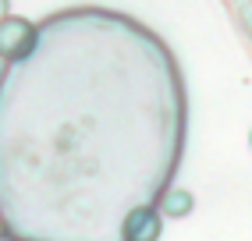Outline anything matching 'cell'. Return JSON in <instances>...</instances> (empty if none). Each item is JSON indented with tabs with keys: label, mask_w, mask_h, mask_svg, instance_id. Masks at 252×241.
Returning <instances> with one entry per match:
<instances>
[{
	"label": "cell",
	"mask_w": 252,
	"mask_h": 241,
	"mask_svg": "<svg viewBox=\"0 0 252 241\" xmlns=\"http://www.w3.org/2000/svg\"><path fill=\"white\" fill-rule=\"evenodd\" d=\"M36 39L39 32L29 18L22 14H7V18H0V57L4 60H25L32 50H36Z\"/></svg>",
	"instance_id": "6da1fadb"
},
{
	"label": "cell",
	"mask_w": 252,
	"mask_h": 241,
	"mask_svg": "<svg viewBox=\"0 0 252 241\" xmlns=\"http://www.w3.org/2000/svg\"><path fill=\"white\" fill-rule=\"evenodd\" d=\"M125 241H160L163 234V216L157 213V206H135L121 220Z\"/></svg>",
	"instance_id": "7a4b0ae2"
},
{
	"label": "cell",
	"mask_w": 252,
	"mask_h": 241,
	"mask_svg": "<svg viewBox=\"0 0 252 241\" xmlns=\"http://www.w3.org/2000/svg\"><path fill=\"white\" fill-rule=\"evenodd\" d=\"M192 210H195V195L189 192V188H167V192L160 195V202H157V213L167 216V220H181Z\"/></svg>",
	"instance_id": "3957f363"
},
{
	"label": "cell",
	"mask_w": 252,
	"mask_h": 241,
	"mask_svg": "<svg viewBox=\"0 0 252 241\" xmlns=\"http://www.w3.org/2000/svg\"><path fill=\"white\" fill-rule=\"evenodd\" d=\"M7 71H11V60H4V57H0V85H4V78H7Z\"/></svg>",
	"instance_id": "277c9868"
},
{
	"label": "cell",
	"mask_w": 252,
	"mask_h": 241,
	"mask_svg": "<svg viewBox=\"0 0 252 241\" xmlns=\"http://www.w3.org/2000/svg\"><path fill=\"white\" fill-rule=\"evenodd\" d=\"M11 14V0H0V18H7Z\"/></svg>",
	"instance_id": "5b68a950"
},
{
	"label": "cell",
	"mask_w": 252,
	"mask_h": 241,
	"mask_svg": "<svg viewBox=\"0 0 252 241\" xmlns=\"http://www.w3.org/2000/svg\"><path fill=\"white\" fill-rule=\"evenodd\" d=\"M249 142H252V135H249Z\"/></svg>",
	"instance_id": "8992f818"
}]
</instances>
